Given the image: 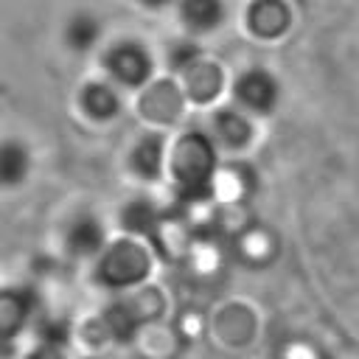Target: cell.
Here are the masks:
<instances>
[{
  "label": "cell",
  "instance_id": "6da1fadb",
  "mask_svg": "<svg viewBox=\"0 0 359 359\" xmlns=\"http://www.w3.org/2000/svg\"><path fill=\"white\" fill-rule=\"evenodd\" d=\"M174 180L177 191L188 202H202L210 196V182H213V168H216V154L210 137L202 132H191L177 143L174 151Z\"/></svg>",
  "mask_w": 359,
  "mask_h": 359
},
{
  "label": "cell",
  "instance_id": "7a4b0ae2",
  "mask_svg": "<svg viewBox=\"0 0 359 359\" xmlns=\"http://www.w3.org/2000/svg\"><path fill=\"white\" fill-rule=\"evenodd\" d=\"M146 272H149V255H146V250H143L140 244H135V241H118V244H112V247L104 252L101 264H98V278H101V283L115 286V289L132 286V283L143 280Z\"/></svg>",
  "mask_w": 359,
  "mask_h": 359
},
{
  "label": "cell",
  "instance_id": "3957f363",
  "mask_svg": "<svg viewBox=\"0 0 359 359\" xmlns=\"http://www.w3.org/2000/svg\"><path fill=\"white\" fill-rule=\"evenodd\" d=\"M104 65H107V73L126 84V87H140L149 73H151V56H149V48H143L137 39H121L115 42L107 56H104Z\"/></svg>",
  "mask_w": 359,
  "mask_h": 359
},
{
  "label": "cell",
  "instance_id": "277c9868",
  "mask_svg": "<svg viewBox=\"0 0 359 359\" xmlns=\"http://www.w3.org/2000/svg\"><path fill=\"white\" fill-rule=\"evenodd\" d=\"M233 95L241 107H247L250 112H258V115H266L275 109L278 98H280V87L275 81V76L269 70H261V67H252V70H244L236 84H233Z\"/></svg>",
  "mask_w": 359,
  "mask_h": 359
},
{
  "label": "cell",
  "instance_id": "5b68a950",
  "mask_svg": "<svg viewBox=\"0 0 359 359\" xmlns=\"http://www.w3.org/2000/svg\"><path fill=\"white\" fill-rule=\"evenodd\" d=\"M292 22V11L283 0H252L247 11V25L255 36L275 39L280 36Z\"/></svg>",
  "mask_w": 359,
  "mask_h": 359
},
{
  "label": "cell",
  "instance_id": "8992f818",
  "mask_svg": "<svg viewBox=\"0 0 359 359\" xmlns=\"http://www.w3.org/2000/svg\"><path fill=\"white\" fill-rule=\"evenodd\" d=\"M31 314V294L22 289L0 292V342L11 339Z\"/></svg>",
  "mask_w": 359,
  "mask_h": 359
},
{
  "label": "cell",
  "instance_id": "52a82bcc",
  "mask_svg": "<svg viewBox=\"0 0 359 359\" xmlns=\"http://www.w3.org/2000/svg\"><path fill=\"white\" fill-rule=\"evenodd\" d=\"M224 0H180V17L191 31H213L224 22Z\"/></svg>",
  "mask_w": 359,
  "mask_h": 359
},
{
  "label": "cell",
  "instance_id": "ba28073f",
  "mask_svg": "<svg viewBox=\"0 0 359 359\" xmlns=\"http://www.w3.org/2000/svg\"><path fill=\"white\" fill-rule=\"evenodd\" d=\"M104 247V227L95 216L81 213L67 230V250L73 255H95Z\"/></svg>",
  "mask_w": 359,
  "mask_h": 359
},
{
  "label": "cell",
  "instance_id": "9c48e42d",
  "mask_svg": "<svg viewBox=\"0 0 359 359\" xmlns=\"http://www.w3.org/2000/svg\"><path fill=\"white\" fill-rule=\"evenodd\" d=\"M81 107L93 121H109L121 112V98L107 81H90L81 90Z\"/></svg>",
  "mask_w": 359,
  "mask_h": 359
},
{
  "label": "cell",
  "instance_id": "30bf717a",
  "mask_svg": "<svg viewBox=\"0 0 359 359\" xmlns=\"http://www.w3.org/2000/svg\"><path fill=\"white\" fill-rule=\"evenodd\" d=\"M31 154L20 140H3L0 143V185L14 188L28 177Z\"/></svg>",
  "mask_w": 359,
  "mask_h": 359
},
{
  "label": "cell",
  "instance_id": "8fae6325",
  "mask_svg": "<svg viewBox=\"0 0 359 359\" xmlns=\"http://www.w3.org/2000/svg\"><path fill=\"white\" fill-rule=\"evenodd\" d=\"M185 87H188V95L196 98V101H210L219 87H222V70L210 62H202L196 59L188 70H185Z\"/></svg>",
  "mask_w": 359,
  "mask_h": 359
},
{
  "label": "cell",
  "instance_id": "7c38bea8",
  "mask_svg": "<svg viewBox=\"0 0 359 359\" xmlns=\"http://www.w3.org/2000/svg\"><path fill=\"white\" fill-rule=\"evenodd\" d=\"M213 129H216V137L222 143L233 146V149H241L252 137L250 121L241 112H236V109H219L216 118H213Z\"/></svg>",
  "mask_w": 359,
  "mask_h": 359
},
{
  "label": "cell",
  "instance_id": "4fadbf2b",
  "mask_svg": "<svg viewBox=\"0 0 359 359\" xmlns=\"http://www.w3.org/2000/svg\"><path fill=\"white\" fill-rule=\"evenodd\" d=\"M163 157H165L163 137L146 135V137H140V143L132 151V168L140 177H146V180H157L160 177V168H163Z\"/></svg>",
  "mask_w": 359,
  "mask_h": 359
},
{
  "label": "cell",
  "instance_id": "5bb4252c",
  "mask_svg": "<svg viewBox=\"0 0 359 359\" xmlns=\"http://www.w3.org/2000/svg\"><path fill=\"white\" fill-rule=\"evenodd\" d=\"M98 34H101V22H98L93 14H87V11L70 17V22H67V28H65L67 45H70L73 50H79V53H81V50H90V48L95 45Z\"/></svg>",
  "mask_w": 359,
  "mask_h": 359
},
{
  "label": "cell",
  "instance_id": "9a60e30c",
  "mask_svg": "<svg viewBox=\"0 0 359 359\" xmlns=\"http://www.w3.org/2000/svg\"><path fill=\"white\" fill-rule=\"evenodd\" d=\"M121 224L132 233H146V236H154L157 233V210L151 202L146 199H135L123 208L121 213Z\"/></svg>",
  "mask_w": 359,
  "mask_h": 359
},
{
  "label": "cell",
  "instance_id": "2e32d148",
  "mask_svg": "<svg viewBox=\"0 0 359 359\" xmlns=\"http://www.w3.org/2000/svg\"><path fill=\"white\" fill-rule=\"evenodd\" d=\"M39 339H42V348H62L67 342V325L62 320H45L39 325Z\"/></svg>",
  "mask_w": 359,
  "mask_h": 359
},
{
  "label": "cell",
  "instance_id": "e0dca14e",
  "mask_svg": "<svg viewBox=\"0 0 359 359\" xmlns=\"http://www.w3.org/2000/svg\"><path fill=\"white\" fill-rule=\"evenodd\" d=\"M168 59H171V65H174V67L188 70V67L199 59V48H196V45H191V42H177V45H171Z\"/></svg>",
  "mask_w": 359,
  "mask_h": 359
},
{
  "label": "cell",
  "instance_id": "ac0fdd59",
  "mask_svg": "<svg viewBox=\"0 0 359 359\" xmlns=\"http://www.w3.org/2000/svg\"><path fill=\"white\" fill-rule=\"evenodd\" d=\"M31 359H62V356H59V351H56V348H39Z\"/></svg>",
  "mask_w": 359,
  "mask_h": 359
},
{
  "label": "cell",
  "instance_id": "d6986e66",
  "mask_svg": "<svg viewBox=\"0 0 359 359\" xmlns=\"http://www.w3.org/2000/svg\"><path fill=\"white\" fill-rule=\"evenodd\" d=\"M143 6H149V8H163V6H168L171 0H140Z\"/></svg>",
  "mask_w": 359,
  "mask_h": 359
}]
</instances>
